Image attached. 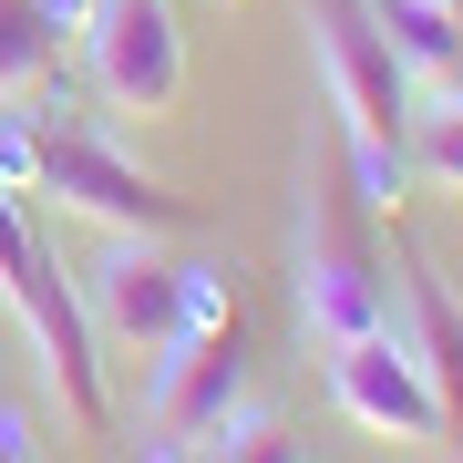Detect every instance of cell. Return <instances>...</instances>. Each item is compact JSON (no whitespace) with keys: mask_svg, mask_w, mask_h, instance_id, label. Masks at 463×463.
I'll return each mask as SVG.
<instances>
[{"mask_svg":"<svg viewBox=\"0 0 463 463\" xmlns=\"http://www.w3.org/2000/svg\"><path fill=\"white\" fill-rule=\"evenodd\" d=\"M32 196H62V216H83L103 237H185L196 206L175 185H155L145 165H124L103 134H42V185Z\"/></svg>","mask_w":463,"mask_h":463,"instance_id":"6da1fadb","label":"cell"},{"mask_svg":"<svg viewBox=\"0 0 463 463\" xmlns=\"http://www.w3.org/2000/svg\"><path fill=\"white\" fill-rule=\"evenodd\" d=\"M298 319H309L319 350H340V340H361V330L392 319V279H381L371 237L350 227L340 185H319V196H309V227H298Z\"/></svg>","mask_w":463,"mask_h":463,"instance_id":"7a4b0ae2","label":"cell"},{"mask_svg":"<svg viewBox=\"0 0 463 463\" xmlns=\"http://www.w3.org/2000/svg\"><path fill=\"white\" fill-rule=\"evenodd\" d=\"M83 42H93V93L124 124H165L185 103V21H175V0H93Z\"/></svg>","mask_w":463,"mask_h":463,"instance_id":"3957f363","label":"cell"},{"mask_svg":"<svg viewBox=\"0 0 463 463\" xmlns=\"http://www.w3.org/2000/svg\"><path fill=\"white\" fill-rule=\"evenodd\" d=\"M309 21H319V72H330L340 124L361 134V145H402V134H412V72L392 62L371 0H309Z\"/></svg>","mask_w":463,"mask_h":463,"instance_id":"277c9868","label":"cell"},{"mask_svg":"<svg viewBox=\"0 0 463 463\" xmlns=\"http://www.w3.org/2000/svg\"><path fill=\"white\" fill-rule=\"evenodd\" d=\"M330 402H340L361 432H381V443H443V402H432L412 340H402L392 319L330 350Z\"/></svg>","mask_w":463,"mask_h":463,"instance_id":"5b68a950","label":"cell"},{"mask_svg":"<svg viewBox=\"0 0 463 463\" xmlns=\"http://www.w3.org/2000/svg\"><path fill=\"white\" fill-rule=\"evenodd\" d=\"M83 309H93V330L114 340V350L165 361V350L185 340V258H165L155 237H114V258L93 268Z\"/></svg>","mask_w":463,"mask_h":463,"instance_id":"8992f818","label":"cell"},{"mask_svg":"<svg viewBox=\"0 0 463 463\" xmlns=\"http://www.w3.org/2000/svg\"><path fill=\"white\" fill-rule=\"evenodd\" d=\"M11 309H21V330H32L42 350V371H52V392H62V422L72 432H103L114 422V392H103V330H93V309L62 288V268H32V279L11 288Z\"/></svg>","mask_w":463,"mask_h":463,"instance_id":"52a82bcc","label":"cell"},{"mask_svg":"<svg viewBox=\"0 0 463 463\" xmlns=\"http://www.w3.org/2000/svg\"><path fill=\"white\" fill-rule=\"evenodd\" d=\"M248 392V340H175L165 361H155V432H165V453H196V432L227 412V402Z\"/></svg>","mask_w":463,"mask_h":463,"instance_id":"ba28073f","label":"cell"},{"mask_svg":"<svg viewBox=\"0 0 463 463\" xmlns=\"http://www.w3.org/2000/svg\"><path fill=\"white\" fill-rule=\"evenodd\" d=\"M402 309H412V361L432 381V402H443V443L463 453V309H453V288L432 268L402 279Z\"/></svg>","mask_w":463,"mask_h":463,"instance_id":"9c48e42d","label":"cell"},{"mask_svg":"<svg viewBox=\"0 0 463 463\" xmlns=\"http://www.w3.org/2000/svg\"><path fill=\"white\" fill-rule=\"evenodd\" d=\"M381 42H392V62L412 72V93H453L463 83V0H371Z\"/></svg>","mask_w":463,"mask_h":463,"instance_id":"30bf717a","label":"cell"},{"mask_svg":"<svg viewBox=\"0 0 463 463\" xmlns=\"http://www.w3.org/2000/svg\"><path fill=\"white\" fill-rule=\"evenodd\" d=\"M52 62H62V32H52L42 0H0V103L52 83Z\"/></svg>","mask_w":463,"mask_h":463,"instance_id":"8fae6325","label":"cell"},{"mask_svg":"<svg viewBox=\"0 0 463 463\" xmlns=\"http://www.w3.org/2000/svg\"><path fill=\"white\" fill-rule=\"evenodd\" d=\"M196 453H227V463H279V453H298V443H288V412H279V402H248V392H237L227 412L196 432Z\"/></svg>","mask_w":463,"mask_h":463,"instance_id":"7c38bea8","label":"cell"},{"mask_svg":"<svg viewBox=\"0 0 463 463\" xmlns=\"http://www.w3.org/2000/svg\"><path fill=\"white\" fill-rule=\"evenodd\" d=\"M350 196L371 216H402V196H412V145H361L350 134Z\"/></svg>","mask_w":463,"mask_h":463,"instance_id":"4fadbf2b","label":"cell"},{"mask_svg":"<svg viewBox=\"0 0 463 463\" xmlns=\"http://www.w3.org/2000/svg\"><path fill=\"white\" fill-rule=\"evenodd\" d=\"M412 175H432L443 196H463V93L443 114H422V145H412Z\"/></svg>","mask_w":463,"mask_h":463,"instance_id":"5bb4252c","label":"cell"},{"mask_svg":"<svg viewBox=\"0 0 463 463\" xmlns=\"http://www.w3.org/2000/svg\"><path fill=\"white\" fill-rule=\"evenodd\" d=\"M227 330H237L227 268H185V340H227Z\"/></svg>","mask_w":463,"mask_h":463,"instance_id":"9a60e30c","label":"cell"},{"mask_svg":"<svg viewBox=\"0 0 463 463\" xmlns=\"http://www.w3.org/2000/svg\"><path fill=\"white\" fill-rule=\"evenodd\" d=\"M32 268H42V227H32V206H21L11 185H0V298L32 279Z\"/></svg>","mask_w":463,"mask_h":463,"instance_id":"2e32d148","label":"cell"},{"mask_svg":"<svg viewBox=\"0 0 463 463\" xmlns=\"http://www.w3.org/2000/svg\"><path fill=\"white\" fill-rule=\"evenodd\" d=\"M0 185H11V196H32V185H42V134L21 124V114H0Z\"/></svg>","mask_w":463,"mask_h":463,"instance_id":"e0dca14e","label":"cell"},{"mask_svg":"<svg viewBox=\"0 0 463 463\" xmlns=\"http://www.w3.org/2000/svg\"><path fill=\"white\" fill-rule=\"evenodd\" d=\"M42 11H52V32L72 42V32H83V21H93V0H42Z\"/></svg>","mask_w":463,"mask_h":463,"instance_id":"ac0fdd59","label":"cell"}]
</instances>
